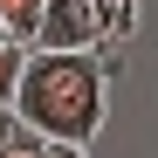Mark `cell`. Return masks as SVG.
Returning a JSON list of instances; mask_svg holds the SVG:
<instances>
[{
    "instance_id": "277c9868",
    "label": "cell",
    "mask_w": 158,
    "mask_h": 158,
    "mask_svg": "<svg viewBox=\"0 0 158 158\" xmlns=\"http://www.w3.org/2000/svg\"><path fill=\"white\" fill-rule=\"evenodd\" d=\"M14 138H21V117H14V110H0V151H7Z\"/></svg>"
},
{
    "instance_id": "8992f818",
    "label": "cell",
    "mask_w": 158,
    "mask_h": 158,
    "mask_svg": "<svg viewBox=\"0 0 158 158\" xmlns=\"http://www.w3.org/2000/svg\"><path fill=\"white\" fill-rule=\"evenodd\" d=\"M0 48H14V35H7V21H0Z\"/></svg>"
},
{
    "instance_id": "5b68a950",
    "label": "cell",
    "mask_w": 158,
    "mask_h": 158,
    "mask_svg": "<svg viewBox=\"0 0 158 158\" xmlns=\"http://www.w3.org/2000/svg\"><path fill=\"white\" fill-rule=\"evenodd\" d=\"M41 158H89L83 144H41Z\"/></svg>"
},
{
    "instance_id": "3957f363",
    "label": "cell",
    "mask_w": 158,
    "mask_h": 158,
    "mask_svg": "<svg viewBox=\"0 0 158 158\" xmlns=\"http://www.w3.org/2000/svg\"><path fill=\"white\" fill-rule=\"evenodd\" d=\"M41 144H48L41 131H28V124H21V138H14L7 151H0V158H41Z\"/></svg>"
},
{
    "instance_id": "6da1fadb",
    "label": "cell",
    "mask_w": 158,
    "mask_h": 158,
    "mask_svg": "<svg viewBox=\"0 0 158 158\" xmlns=\"http://www.w3.org/2000/svg\"><path fill=\"white\" fill-rule=\"evenodd\" d=\"M110 55H55V48H35L28 76H21L14 117L41 131L48 144H96L103 117H110Z\"/></svg>"
},
{
    "instance_id": "7a4b0ae2",
    "label": "cell",
    "mask_w": 158,
    "mask_h": 158,
    "mask_svg": "<svg viewBox=\"0 0 158 158\" xmlns=\"http://www.w3.org/2000/svg\"><path fill=\"white\" fill-rule=\"evenodd\" d=\"M41 14H48V0H0V21H7V35H14L21 48H35Z\"/></svg>"
}]
</instances>
